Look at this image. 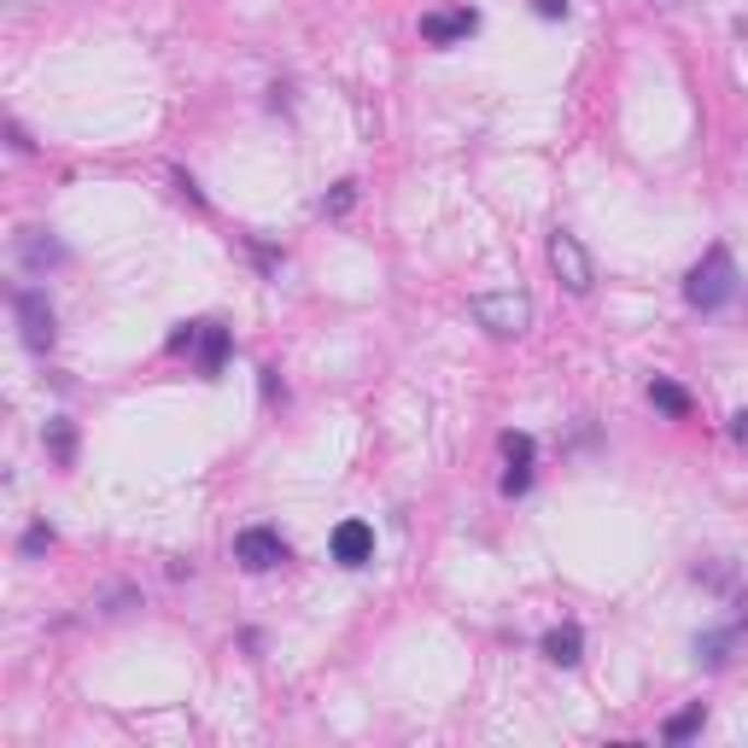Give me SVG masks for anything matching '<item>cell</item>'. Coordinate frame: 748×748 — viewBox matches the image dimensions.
<instances>
[{"label":"cell","instance_id":"6da1fadb","mask_svg":"<svg viewBox=\"0 0 748 748\" xmlns=\"http://www.w3.org/2000/svg\"><path fill=\"white\" fill-rule=\"evenodd\" d=\"M737 287H743V276H737V258H731L725 246H708L702 252V264L685 276V299H690V311H725L731 299H737Z\"/></svg>","mask_w":748,"mask_h":748},{"label":"cell","instance_id":"7a4b0ae2","mask_svg":"<svg viewBox=\"0 0 748 748\" xmlns=\"http://www.w3.org/2000/svg\"><path fill=\"white\" fill-rule=\"evenodd\" d=\"M468 311H474L480 328H491L498 339H521L526 328H533V299L515 293V287H503V293H480Z\"/></svg>","mask_w":748,"mask_h":748},{"label":"cell","instance_id":"3957f363","mask_svg":"<svg viewBox=\"0 0 748 748\" xmlns=\"http://www.w3.org/2000/svg\"><path fill=\"white\" fill-rule=\"evenodd\" d=\"M550 269L561 276V287H568L573 299H585L591 281H597V269H591V252L580 246V234H568V229L550 234Z\"/></svg>","mask_w":748,"mask_h":748},{"label":"cell","instance_id":"277c9868","mask_svg":"<svg viewBox=\"0 0 748 748\" xmlns=\"http://www.w3.org/2000/svg\"><path fill=\"white\" fill-rule=\"evenodd\" d=\"M12 311H19V328H24V346L30 351L54 346V304H47L42 287H19V293H12Z\"/></svg>","mask_w":748,"mask_h":748},{"label":"cell","instance_id":"5b68a950","mask_svg":"<svg viewBox=\"0 0 748 748\" xmlns=\"http://www.w3.org/2000/svg\"><path fill=\"white\" fill-rule=\"evenodd\" d=\"M234 561L252 568V573H269V568H281V561H287V544H281L276 526H246V533L234 538Z\"/></svg>","mask_w":748,"mask_h":748},{"label":"cell","instance_id":"8992f818","mask_svg":"<svg viewBox=\"0 0 748 748\" xmlns=\"http://www.w3.org/2000/svg\"><path fill=\"white\" fill-rule=\"evenodd\" d=\"M328 550H334L339 568H363V561H374V526L369 521H339Z\"/></svg>","mask_w":748,"mask_h":748},{"label":"cell","instance_id":"52a82bcc","mask_svg":"<svg viewBox=\"0 0 748 748\" xmlns=\"http://www.w3.org/2000/svg\"><path fill=\"white\" fill-rule=\"evenodd\" d=\"M480 30V12H468V7H456V12H428L421 19V36H428L433 47H451V42H463Z\"/></svg>","mask_w":748,"mask_h":748},{"label":"cell","instance_id":"ba28073f","mask_svg":"<svg viewBox=\"0 0 748 748\" xmlns=\"http://www.w3.org/2000/svg\"><path fill=\"white\" fill-rule=\"evenodd\" d=\"M194 351H199V369H206V374H223V357H229V328H217V322H199Z\"/></svg>","mask_w":748,"mask_h":748},{"label":"cell","instance_id":"9c48e42d","mask_svg":"<svg viewBox=\"0 0 748 748\" xmlns=\"http://www.w3.org/2000/svg\"><path fill=\"white\" fill-rule=\"evenodd\" d=\"M544 655H550L556 667H580V655H585L580 626H556V632H544Z\"/></svg>","mask_w":748,"mask_h":748},{"label":"cell","instance_id":"30bf717a","mask_svg":"<svg viewBox=\"0 0 748 748\" xmlns=\"http://www.w3.org/2000/svg\"><path fill=\"white\" fill-rule=\"evenodd\" d=\"M737 632H743V620L720 626V632H702V638H696V661H702V667H725V655H731V643H737Z\"/></svg>","mask_w":748,"mask_h":748},{"label":"cell","instance_id":"8fae6325","mask_svg":"<svg viewBox=\"0 0 748 748\" xmlns=\"http://www.w3.org/2000/svg\"><path fill=\"white\" fill-rule=\"evenodd\" d=\"M19 258H24V269H47V264H65V246L47 241V234H24V241H19Z\"/></svg>","mask_w":748,"mask_h":748},{"label":"cell","instance_id":"7c38bea8","mask_svg":"<svg viewBox=\"0 0 748 748\" xmlns=\"http://www.w3.org/2000/svg\"><path fill=\"white\" fill-rule=\"evenodd\" d=\"M650 404L661 416H673V421L690 416V393H685V386H673V381H650Z\"/></svg>","mask_w":748,"mask_h":748},{"label":"cell","instance_id":"4fadbf2b","mask_svg":"<svg viewBox=\"0 0 748 748\" xmlns=\"http://www.w3.org/2000/svg\"><path fill=\"white\" fill-rule=\"evenodd\" d=\"M702 720H708V713H702V702H696V708H685V713H673L661 737H667V743H690L696 731H702Z\"/></svg>","mask_w":748,"mask_h":748},{"label":"cell","instance_id":"5bb4252c","mask_svg":"<svg viewBox=\"0 0 748 748\" xmlns=\"http://www.w3.org/2000/svg\"><path fill=\"white\" fill-rule=\"evenodd\" d=\"M526 486H533V463H509V474H503V498H521Z\"/></svg>","mask_w":748,"mask_h":748},{"label":"cell","instance_id":"9a60e30c","mask_svg":"<svg viewBox=\"0 0 748 748\" xmlns=\"http://www.w3.org/2000/svg\"><path fill=\"white\" fill-rule=\"evenodd\" d=\"M503 456H509V463H533V439H526V433H503Z\"/></svg>","mask_w":748,"mask_h":748},{"label":"cell","instance_id":"2e32d148","mask_svg":"<svg viewBox=\"0 0 748 748\" xmlns=\"http://www.w3.org/2000/svg\"><path fill=\"white\" fill-rule=\"evenodd\" d=\"M47 439H54V456H59V463H71V428H65V421H54V428H47Z\"/></svg>","mask_w":748,"mask_h":748},{"label":"cell","instance_id":"e0dca14e","mask_svg":"<svg viewBox=\"0 0 748 748\" xmlns=\"http://www.w3.org/2000/svg\"><path fill=\"white\" fill-rule=\"evenodd\" d=\"M47 544H54V533H47V526H30V533H24V556H42Z\"/></svg>","mask_w":748,"mask_h":748},{"label":"cell","instance_id":"ac0fdd59","mask_svg":"<svg viewBox=\"0 0 748 748\" xmlns=\"http://www.w3.org/2000/svg\"><path fill=\"white\" fill-rule=\"evenodd\" d=\"M351 194H357V187H351V182H339V194H334V199H322V211H346V206H351Z\"/></svg>","mask_w":748,"mask_h":748},{"label":"cell","instance_id":"d6986e66","mask_svg":"<svg viewBox=\"0 0 748 748\" xmlns=\"http://www.w3.org/2000/svg\"><path fill=\"white\" fill-rule=\"evenodd\" d=\"M731 433H737V445H748V410L731 416Z\"/></svg>","mask_w":748,"mask_h":748},{"label":"cell","instance_id":"ffe728a7","mask_svg":"<svg viewBox=\"0 0 748 748\" xmlns=\"http://www.w3.org/2000/svg\"><path fill=\"white\" fill-rule=\"evenodd\" d=\"M538 12H544V19H561V12H568V0H538Z\"/></svg>","mask_w":748,"mask_h":748},{"label":"cell","instance_id":"44dd1931","mask_svg":"<svg viewBox=\"0 0 748 748\" xmlns=\"http://www.w3.org/2000/svg\"><path fill=\"white\" fill-rule=\"evenodd\" d=\"M661 7H678V0H661Z\"/></svg>","mask_w":748,"mask_h":748}]
</instances>
